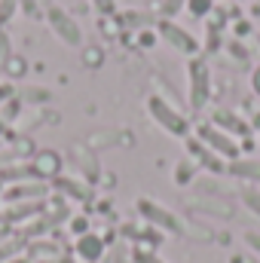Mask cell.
Listing matches in <instances>:
<instances>
[{
    "mask_svg": "<svg viewBox=\"0 0 260 263\" xmlns=\"http://www.w3.org/2000/svg\"><path fill=\"white\" fill-rule=\"evenodd\" d=\"M46 196V187L43 184H37V181H31V184H15V187H9L6 193H3V199L6 202H40V199Z\"/></svg>",
    "mask_w": 260,
    "mask_h": 263,
    "instance_id": "obj_11",
    "label": "cell"
},
{
    "mask_svg": "<svg viewBox=\"0 0 260 263\" xmlns=\"http://www.w3.org/2000/svg\"><path fill=\"white\" fill-rule=\"evenodd\" d=\"M46 22H49L52 34H55L65 46H80V43H83V31H80V25L67 15L62 6H49V9H46Z\"/></svg>",
    "mask_w": 260,
    "mask_h": 263,
    "instance_id": "obj_5",
    "label": "cell"
},
{
    "mask_svg": "<svg viewBox=\"0 0 260 263\" xmlns=\"http://www.w3.org/2000/svg\"><path fill=\"white\" fill-rule=\"evenodd\" d=\"M65 214L62 211H52V214H37L34 217V223H28L22 233H18V239H37V236H46L52 227H59V220H62Z\"/></svg>",
    "mask_w": 260,
    "mask_h": 263,
    "instance_id": "obj_10",
    "label": "cell"
},
{
    "mask_svg": "<svg viewBox=\"0 0 260 263\" xmlns=\"http://www.w3.org/2000/svg\"><path fill=\"white\" fill-rule=\"evenodd\" d=\"M187 9H190V15L202 18L208 12H214V0H187Z\"/></svg>",
    "mask_w": 260,
    "mask_h": 263,
    "instance_id": "obj_19",
    "label": "cell"
},
{
    "mask_svg": "<svg viewBox=\"0 0 260 263\" xmlns=\"http://www.w3.org/2000/svg\"><path fill=\"white\" fill-rule=\"evenodd\" d=\"M0 223H3V220H0Z\"/></svg>",
    "mask_w": 260,
    "mask_h": 263,
    "instance_id": "obj_40",
    "label": "cell"
},
{
    "mask_svg": "<svg viewBox=\"0 0 260 263\" xmlns=\"http://www.w3.org/2000/svg\"><path fill=\"white\" fill-rule=\"evenodd\" d=\"M9 132V126H6V120H0V135H6Z\"/></svg>",
    "mask_w": 260,
    "mask_h": 263,
    "instance_id": "obj_35",
    "label": "cell"
},
{
    "mask_svg": "<svg viewBox=\"0 0 260 263\" xmlns=\"http://www.w3.org/2000/svg\"><path fill=\"white\" fill-rule=\"evenodd\" d=\"M3 236H6V233H3V230H0V242H3Z\"/></svg>",
    "mask_w": 260,
    "mask_h": 263,
    "instance_id": "obj_37",
    "label": "cell"
},
{
    "mask_svg": "<svg viewBox=\"0 0 260 263\" xmlns=\"http://www.w3.org/2000/svg\"><path fill=\"white\" fill-rule=\"evenodd\" d=\"M245 245H248L254 254H260V233H245Z\"/></svg>",
    "mask_w": 260,
    "mask_h": 263,
    "instance_id": "obj_29",
    "label": "cell"
},
{
    "mask_svg": "<svg viewBox=\"0 0 260 263\" xmlns=\"http://www.w3.org/2000/svg\"><path fill=\"white\" fill-rule=\"evenodd\" d=\"M156 31H159V37H162L172 49H178V52H184V55H196V52H199V40H196L190 31H184L181 25H175L172 18H162Z\"/></svg>",
    "mask_w": 260,
    "mask_h": 263,
    "instance_id": "obj_6",
    "label": "cell"
},
{
    "mask_svg": "<svg viewBox=\"0 0 260 263\" xmlns=\"http://www.w3.org/2000/svg\"><path fill=\"white\" fill-rule=\"evenodd\" d=\"M193 175H196V162H193V159H181V162H178V168H175V184H178V187H184V184H190V181H193Z\"/></svg>",
    "mask_w": 260,
    "mask_h": 263,
    "instance_id": "obj_16",
    "label": "cell"
},
{
    "mask_svg": "<svg viewBox=\"0 0 260 263\" xmlns=\"http://www.w3.org/2000/svg\"><path fill=\"white\" fill-rule=\"evenodd\" d=\"M181 9H187V0H162V6H159V12L165 18H175Z\"/></svg>",
    "mask_w": 260,
    "mask_h": 263,
    "instance_id": "obj_21",
    "label": "cell"
},
{
    "mask_svg": "<svg viewBox=\"0 0 260 263\" xmlns=\"http://www.w3.org/2000/svg\"><path fill=\"white\" fill-rule=\"evenodd\" d=\"M211 123L217 126V129H224L227 135H251L248 129V123L239 117V114H233V110H227V107H220V110H214V117H211Z\"/></svg>",
    "mask_w": 260,
    "mask_h": 263,
    "instance_id": "obj_9",
    "label": "cell"
},
{
    "mask_svg": "<svg viewBox=\"0 0 260 263\" xmlns=\"http://www.w3.org/2000/svg\"><path fill=\"white\" fill-rule=\"evenodd\" d=\"M132 260L135 263H165L156 251H147V248H135V251H132Z\"/></svg>",
    "mask_w": 260,
    "mask_h": 263,
    "instance_id": "obj_22",
    "label": "cell"
},
{
    "mask_svg": "<svg viewBox=\"0 0 260 263\" xmlns=\"http://www.w3.org/2000/svg\"><path fill=\"white\" fill-rule=\"evenodd\" d=\"M196 138H199L208 150H214L217 156H224V159H239V144H236V138L227 135L224 129H217L214 123H202V126L196 129Z\"/></svg>",
    "mask_w": 260,
    "mask_h": 263,
    "instance_id": "obj_4",
    "label": "cell"
},
{
    "mask_svg": "<svg viewBox=\"0 0 260 263\" xmlns=\"http://www.w3.org/2000/svg\"><path fill=\"white\" fill-rule=\"evenodd\" d=\"M22 248H25V239H3L0 242V263L12 260L15 254H22Z\"/></svg>",
    "mask_w": 260,
    "mask_h": 263,
    "instance_id": "obj_17",
    "label": "cell"
},
{
    "mask_svg": "<svg viewBox=\"0 0 260 263\" xmlns=\"http://www.w3.org/2000/svg\"><path fill=\"white\" fill-rule=\"evenodd\" d=\"M257 129H260V120H257Z\"/></svg>",
    "mask_w": 260,
    "mask_h": 263,
    "instance_id": "obj_38",
    "label": "cell"
},
{
    "mask_svg": "<svg viewBox=\"0 0 260 263\" xmlns=\"http://www.w3.org/2000/svg\"><path fill=\"white\" fill-rule=\"evenodd\" d=\"M187 153L193 156L196 165H202V168H205V172H211V175H224V172H227L224 156H217L214 150H208L199 138H187Z\"/></svg>",
    "mask_w": 260,
    "mask_h": 263,
    "instance_id": "obj_7",
    "label": "cell"
},
{
    "mask_svg": "<svg viewBox=\"0 0 260 263\" xmlns=\"http://www.w3.org/2000/svg\"><path fill=\"white\" fill-rule=\"evenodd\" d=\"M92 6H95L101 15H114V12H117V0H92Z\"/></svg>",
    "mask_w": 260,
    "mask_h": 263,
    "instance_id": "obj_24",
    "label": "cell"
},
{
    "mask_svg": "<svg viewBox=\"0 0 260 263\" xmlns=\"http://www.w3.org/2000/svg\"><path fill=\"white\" fill-rule=\"evenodd\" d=\"M257 40H260V34H257Z\"/></svg>",
    "mask_w": 260,
    "mask_h": 263,
    "instance_id": "obj_39",
    "label": "cell"
},
{
    "mask_svg": "<svg viewBox=\"0 0 260 263\" xmlns=\"http://www.w3.org/2000/svg\"><path fill=\"white\" fill-rule=\"evenodd\" d=\"M138 214H141L150 227H156V230H162V233L184 236V223L175 217V211H169V208L156 205L153 199H138Z\"/></svg>",
    "mask_w": 260,
    "mask_h": 263,
    "instance_id": "obj_3",
    "label": "cell"
},
{
    "mask_svg": "<svg viewBox=\"0 0 260 263\" xmlns=\"http://www.w3.org/2000/svg\"><path fill=\"white\" fill-rule=\"evenodd\" d=\"M187 86H190V107L193 110H202L208 104V95H211V73H208V65L205 59H190L187 65Z\"/></svg>",
    "mask_w": 260,
    "mask_h": 263,
    "instance_id": "obj_2",
    "label": "cell"
},
{
    "mask_svg": "<svg viewBox=\"0 0 260 263\" xmlns=\"http://www.w3.org/2000/svg\"><path fill=\"white\" fill-rule=\"evenodd\" d=\"M34 168H37V175L40 178H59V172H62V156L55 153V150H40L37 153V159H34Z\"/></svg>",
    "mask_w": 260,
    "mask_h": 263,
    "instance_id": "obj_12",
    "label": "cell"
},
{
    "mask_svg": "<svg viewBox=\"0 0 260 263\" xmlns=\"http://www.w3.org/2000/svg\"><path fill=\"white\" fill-rule=\"evenodd\" d=\"M6 263H31L28 257H12V260H6Z\"/></svg>",
    "mask_w": 260,
    "mask_h": 263,
    "instance_id": "obj_34",
    "label": "cell"
},
{
    "mask_svg": "<svg viewBox=\"0 0 260 263\" xmlns=\"http://www.w3.org/2000/svg\"><path fill=\"white\" fill-rule=\"evenodd\" d=\"M251 89H254V95H260V65L251 70Z\"/></svg>",
    "mask_w": 260,
    "mask_h": 263,
    "instance_id": "obj_31",
    "label": "cell"
},
{
    "mask_svg": "<svg viewBox=\"0 0 260 263\" xmlns=\"http://www.w3.org/2000/svg\"><path fill=\"white\" fill-rule=\"evenodd\" d=\"M15 3L22 6L25 15H37V12H40V0H15Z\"/></svg>",
    "mask_w": 260,
    "mask_h": 263,
    "instance_id": "obj_25",
    "label": "cell"
},
{
    "mask_svg": "<svg viewBox=\"0 0 260 263\" xmlns=\"http://www.w3.org/2000/svg\"><path fill=\"white\" fill-rule=\"evenodd\" d=\"M98 62H101V52H95V49L86 52V65H98Z\"/></svg>",
    "mask_w": 260,
    "mask_h": 263,
    "instance_id": "obj_32",
    "label": "cell"
},
{
    "mask_svg": "<svg viewBox=\"0 0 260 263\" xmlns=\"http://www.w3.org/2000/svg\"><path fill=\"white\" fill-rule=\"evenodd\" d=\"M9 95H12V86H6V83H0V104H3V101H6Z\"/></svg>",
    "mask_w": 260,
    "mask_h": 263,
    "instance_id": "obj_33",
    "label": "cell"
},
{
    "mask_svg": "<svg viewBox=\"0 0 260 263\" xmlns=\"http://www.w3.org/2000/svg\"><path fill=\"white\" fill-rule=\"evenodd\" d=\"M227 172L239 181H260V162L257 159H233Z\"/></svg>",
    "mask_w": 260,
    "mask_h": 263,
    "instance_id": "obj_14",
    "label": "cell"
},
{
    "mask_svg": "<svg viewBox=\"0 0 260 263\" xmlns=\"http://www.w3.org/2000/svg\"><path fill=\"white\" fill-rule=\"evenodd\" d=\"M12 9H15V0H0V25L12 15Z\"/></svg>",
    "mask_w": 260,
    "mask_h": 263,
    "instance_id": "obj_27",
    "label": "cell"
},
{
    "mask_svg": "<svg viewBox=\"0 0 260 263\" xmlns=\"http://www.w3.org/2000/svg\"><path fill=\"white\" fill-rule=\"evenodd\" d=\"M245 263H260V260H257V257H248V260H245Z\"/></svg>",
    "mask_w": 260,
    "mask_h": 263,
    "instance_id": "obj_36",
    "label": "cell"
},
{
    "mask_svg": "<svg viewBox=\"0 0 260 263\" xmlns=\"http://www.w3.org/2000/svg\"><path fill=\"white\" fill-rule=\"evenodd\" d=\"M28 254H52V257H62V248H55L52 242H34V245H28Z\"/></svg>",
    "mask_w": 260,
    "mask_h": 263,
    "instance_id": "obj_20",
    "label": "cell"
},
{
    "mask_svg": "<svg viewBox=\"0 0 260 263\" xmlns=\"http://www.w3.org/2000/svg\"><path fill=\"white\" fill-rule=\"evenodd\" d=\"M104 239L101 236H95V233H86V236H77V245H73V251H77V257L86 263H98L104 257Z\"/></svg>",
    "mask_w": 260,
    "mask_h": 263,
    "instance_id": "obj_8",
    "label": "cell"
},
{
    "mask_svg": "<svg viewBox=\"0 0 260 263\" xmlns=\"http://www.w3.org/2000/svg\"><path fill=\"white\" fill-rule=\"evenodd\" d=\"M37 214H43V202H15L12 208H6L0 214V220L3 223H18L25 217H37Z\"/></svg>",
    "mask_w": 260,
    "mask_h": 263,
    "instance_id": "obj_13",
    "label": "cell"
},
{
    "mask_svg": "<svg viewBox=\"0 0 260 263\" xmlns=\"http://www.w3.org/2000/svg\"><path fill=\"white\" fill-rule=\"evenodd\" d=\"M230 55H233V59H239V62H245V59H248V49H245L242 43H236V40H233V43H230Z\"/></svg>",
    "mask_w": 260,
    "mask_h": 263,
    "instance_id": "obj_26",
    "label": "cell"
},
{
    "mask_svg": "<svg viewBox=\"0 0 260 263\" xmlns=\"http://www.w3.org/2000/svg\"><path fill=\"white\" fill-rule=\"evenodd\" d=\"M110 263H129V260H126V245H114V254H110Z\"/></svg>",
    "mask_w": 260,
    "mask_h": 263,
    "instance_id": "obj_30",
    "label": "cell"
},
{
    "mask_svg": "<svg viewBox=\"0 0 260 263\" xmlns=\"http://www.w3.org/2000/svg\"><path fill=\"white\" fill-rule=\"evenodd\" d=\"M147 110H150L153 123L162 126V132H169V135H175V138H187V135H190L187 117H184L181 110H175L162 95H150V98H147Z\"/></svg>",
    "mask_w": 260,
    "mask_h": 263,
    "instance_id": "obj_1",
    "label": "cell"
},
{
    "mask_svg": "<svg viewBox=\"0 0 260 263\" xmlns=\"http://www.w3.org/2000/svg\"><path fill=\"white\" fill-rule=\"evenodd\" d=\"M3 67H6L12 77H22V73H25V62H22L18 55H6V59H3Z\"/></svg>",
    "mask_w": 260,
    "mask_h": 263,
    "instance_id": "obj_23",
    "label": "cell"
},
{
    "mask_svg": "<svg viewBox=\"0 0 260 263\" xmlns=\"http://www.w3.org/2000/svg\"><path fill=\"white\" fill-rule=\"evenodd\" d=\"M239 196H242V205H245L254 217H260V190L257 187H242Z\"/></svg>",
    "mask_w": 260,
    "mask_h": 263,
    "instance_id": "obj_18",
    "label": "cell"
},
{
    "mask_svg": "<svg viewBox=\"0 0 260 263\" xmlns=\"http://www.w3.org/2000/svg\"><path fill=\"white\" fill-rule=\"evenodd\" d=\"M52 187H55L59 193H67L70 199H77V202H86V199H89V190H86L83 184H77L73 178H62V175H59V178L52 181Z\"/></svg>",
    "mask_w": 260,
    "mask_h": 263,
    "instance_id": "obj_15",
    "label": "cell"
},
{
    "mask_svg": "<svg viewBox=\"0 0 260 263\" xmlns=\"http://www.w3.org/2000/svg\"><path fill=\"white\" fill-rule=\"evenodd\" d=\"M70 230H73L77 236H86V233H89V223H86V217H73V223H70Z\"/></svg>",
    "mask_w": 260,
    "mask_h": 263,
    "instance_id": "obj_28",
    "label": "cell"
},
{
    "mask_svg": "<svg viewBox=\"0 0 260 263\" xmlns=\"http://www.w3.org/2000/svg\"><path fill=\"white\" fill-rule=\"evenodd\" d=\"M0 199H3V196H0Z\"/></svg>",
    "mask_w": 260,
    "mask_h": 263,
    "instance_id": "obj_41",
    "label": "cell"
}]
</instances>
